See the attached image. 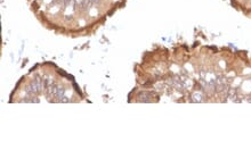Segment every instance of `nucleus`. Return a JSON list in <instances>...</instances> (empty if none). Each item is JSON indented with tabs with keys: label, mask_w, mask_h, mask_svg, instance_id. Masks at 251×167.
<instances>
[{
	"label": "nucleus",
	"mask_w": 251,
	"mask_h": 167,
	"mask_svg": "<svg viewBox=\"0 0 251 167\" xmlns=\"http://www.w3.org/2000/svg\"><path fill=\"white\" fill-rule=\"evenodd\" d=\"M191 101L192 102H203L204 101V95L201 92H193L191 95Z\"/></svg>",
	"instance_id": "nucleus-1"
},
{
	"label": "nucleus",
	"mask_w": 251,
	"mask_h": 167,
	"mask_svg": "<svg viewBox=\"0 0 251 167\" xmlns=\"http://www.w3.org/2000/svg\"><path fill=\"white\" fill-rule=\"evenodd\" d=\"M139 100L142 102H151L152 100V95L147 93V92H142V93H139Z\"/></svg>",
	"instance_id": "nucleus-2"
},
{
	"label": "nucleus",
	"mask_w": 251,
	"mask_h": 167,
	"mask_svg": "<svg viewBox=\"0 0 251 167\" xmlns=\"http://www.w3.org/2000/svg\"><path fill=\"white\" fill-rule=\"evenodd\" d=\"M64 93H65V90H64V88H63L62 85H60V86H58V89H57L56 97H55V98L58 99V100H61V99L64 97Z\"/></svg>",
	"instance_id": "nucleus-3"
},
{
	"label": "nucleus",
	"mask_w": 251,
	"mask_h": 167,
	"mask_svg": "<svg viewBox=\"0 0 251 167\" xmlns=\"http://www.w3.org/2000/svg\"><path fill=\"white\" fill-rule=\"evenodd\" d=\"M83 1H85V0H73V2L76 3V6H78V7H79Z\"/></svg>",
	"instance_id": "nucleus-4"
},
{
	"label": "nucleus",
	"mask_w": 251,
	"mask_h": 167,
	"mask_svg": "<svg viewBox=\"0 0 251 167\" xmlns=\"http://www.w3.org/2000/svg\"><path fill=\"white\" fill-rule=\"evenodd\" d=\"M60 101H61V102H69V99H67V98H65V97H63V98L61 99Z\"/></svg>",
	"instance_id": "nucleus-5"
}]
</instances>
